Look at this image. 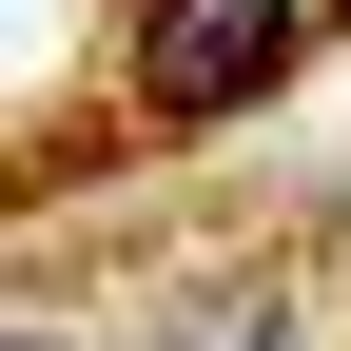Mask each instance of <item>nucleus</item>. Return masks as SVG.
Segmentation results:
<instances>
[{"label": "nucleus", "mask_w": 351, "mask_h": 351, "mask_svg": "<svg viewBox=\"0 0 351 351\" xmlns=\"http://www.w3.org/2000/svg\"><path fill=\"white\" fill-rule=\"evenodd\" d=\"M274 59H293V0H117V78L156 117H234Z\"/></svg>", "instance_id": "nucleus-1"}, {"label": "nucleus", "mask_w": 351, "mask_h": 351, "mask_svg": "<svg viewBox=\"0 0 351 351\" xmlns=\"http://www.w3.org/2000/svg\"><path fill=\"white\" fill-rule=\"evenodd\" d=\"M215 351H274V332H215Z\"/></svg>", "instance_id": "nucleus-2"}, {"label": "nucleus", "mask_w": 351, "mask_h": 351, "mask_svg": "<svg viewBox=\"0 0 351 351\" xmlns=\"http://www.w3.org/2000/svg\"><path fill=\"white\" fill-rule=\"evenodd\" d=\"M20 351H78V332H20Z\"/></svg>", "instance_id": "nucleus-3"}]
</instances>
